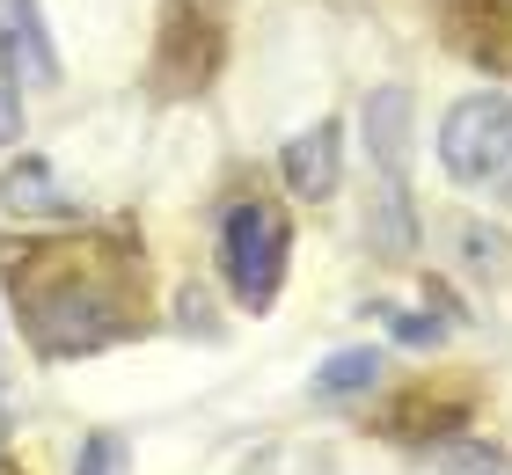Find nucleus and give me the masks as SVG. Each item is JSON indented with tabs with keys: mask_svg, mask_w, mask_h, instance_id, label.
<instances>
[{
	"mask_svg": "<svg viewBox=\"0 0 512 475\" xmlns=\"http://www.w3.org/2000/svg\"><path fill=\"white\" fill-rule=\"evenodd\" d=\"M439 169L461 190H498L512 176V95L469 88L439 117Z\"/></svg>",
	"mask_w": 512,
	"mask_h": 475,
	"instance_id": "4",
	"label": "nucleus"
},
{
	"mask_svg": "<svg viewBox=\"0 0 512 475\" xmlns=\"http://www.w3.org/2000/svg\"><path fill=\"white\" fill-rule=\"evenodd\" d=\"M278 183H286V198H300V205L337 198V183H344V125L337 117H315L308 132H293L286 147H278Z\"/></svg>",
	"mask_w": 512,
	"mask_h": 475,
	"instance_id": "8",
	"label": "nucleus"
},
{
	"mask_svg": "<svg viewBox=\"0 0 512 475\" xmlns=\"http://www.w3.org/2000/svg\"><path fill=\"white\" fill-rule=\"evenodd\" d=\"M0 74L22 95L30 88H59V37L44 22V0H0Z\"/></svg>",
	"mask_w": 512,
	"mask_h": 475,
	"instance_id": "7",
	"label": "nucleus"
},
{
	"mask_svg": "<svg viewBox=\"0 0 512 475\" xmlns=\"http://www.w3.org/2000/svg\"><path fill=\"white\" fill-rule=\"evenodd\" d=\"M439 475H498V446H454L447 461H432Z\"/></svg>",
	"mask_w": 512,
	"mask_h": 475,
	"instance_id": "15",
	"label": "nucleus"
},
{
	"mask_svg": "<svg viewBox=\"0 0 512 475\" xmlns=\"http://www.w3.org/2000/svg\"><path fill=\"white\" fill-rule=\"evenodd\" d=\"M381 380V344H344L315 366V395L322 402H352V395H374Z\"/></svg>",
	"mask_w": 512,
	"mask_h": 475,
	"instance_id": "11",
	"label": "nucleus"
},
{
	"mask_svg": "<svg viewBox=\"0 0 512 475\" xmlns=\"http://www.w3.org/2000/svg\"><path fill=\"white\" fill-rule=\"evenodd\" d=\"M74 475H125V439L118 432H88L81 454H74Z\"/></svg>",
	"mask_w": 512,
	"mask_h": 475,
	"instance_id": "14",
	"label": "nucleus"
},
{
	"mask_svg": "<svg viewBox=\"0 0 512 475\" xmlns=\"http://www.w3.org/2000/svg\"><path fill=\"white\" fill-rule=\"evenodd\" d=\"M227 66V8L220 0H161L154 52H147V95L154 103H191Z\"/></svg>",
	"mask_w": 512,
	"mask_h": 475,
	"instance_id": "3",
	"label": "nucleus"
},
{
	"mask_svg": "<svg viewBox=\"0 0 512 475\" xmlns=\"http://www.w3.org/2000/svg\"><path fill=\"white\" fill-rule=\"evenodd\" d=\"M469 417H476V380L469 373H439V380H410V388L395 402H381L366 424H374L388 446H447Z\"/></svg>",
	"mask_w": 512,
	"mask_h": 475,
	"instance_id": "5",
	"label": "nucleus"
},
{
	"mask_svg": "<svg viewBox=\"0 0 512 475\" xmlns=\"http://www.w3.org/2000/svg\"><path fill=\"white\" fill-rule=\"evenodd\" d=\"M359 139H366V169L374 190H410V147H417V95L403 81H381L359 103Z\"/></svg>",
	"mask_w": 512,
	"mask_h": 475,
	"instance_id": "6",
	"label": "nucleus"
},
{
	"mask_svg": "<svg viewBox=\"0 0 512 475\" xmlns=\"http://www.w3.org/2000/svg\"><path fill=\"white\" fill-rule=\"evenodd\" d=\"M15 329L37 359H96L154 329L147 242L132 227H59L0 242Z\"/></svg>",
	"mask_w": 512,
	"mask_h": 475,
	"instance_id": "1",
	"label": "nucleus"
},
{
	"mask_svg": "<svg viewBox=\"0 0 512 475\" xmlns=\"http://www.w3.org/2000/svg\"><path fill=\"white\" fill-rule=\"evenodd\" d=\"M22 125H30V110H22V88H15L8 74H0V147H15Z\"/></svg>",
	"mask_w": 512,
	"mask_h": 475,
	"instance_id": "16",
	"label": "nucleus"
},
{
	"mask_svg": "<svg viewBox=\"0 0 512 475\" xmlns=\"http://www.w3.org/2000/svg\"><path fill=\"white\" fill-rule=\"evenodd\" d=\"M293 271V212L278 198H235L220 212V278L242 315H271Z\"/></svg>",
	"mask_w": 512,
	"mask_h": 475,
	"instance_id": "2",
	"label": "nucleus"
},
{
	"mask_svg": "<svg viewBox=\"0 0 512 475\" xmlns=\"http://www.w3.org/2000/svg\"><path fill=\"white\" fill-rule=\"evenodd\" d=\"M432 15L469 66L512 74V0H432Z\"/></svg>",
	"mask_w": 512,
	"mask_h": 475,
	"instance_id": "9",
	"label": "nucleus"
},
{
	"mask_svg": "<svg viewBox=\"0 0 512 475\" xmlns=\"http://www.w3.org/2000/svg\"><path fill=\"white\" fill-rule=\"evenodd\" d=\"M388 337H395V344H410V351H432V344H447V315H439V307L388 315Z\"/></svg>",
	"mask_w": 512,
	"mask_h": 475,
	"instance_id": "13",
	"label": "nucleus"
},
{
	"mask_svg": "<svg viewBox=\"0 0 512 475\" xmlns=\"http://www.w3.org/2000/svg\"><path fill=\"white\" fill-rule=\"evenodd\" d=\"M0 205H8L15 220H74V198L59 190L44 154H15L8 169H0Z\"/></svg>",
	"mask_w": 512,
	"mask_h": 475,
	"instance_id": "10",
	"label": "nucleus"
},
{
	"mask_svg": "<svg viewBox=\"0 0 512 475\" xmlns=\"http://www.w3.org/2000/svg\"><path fill=\"white\" fill-rule=\"evenodd\" d=\"M8 432H15V417H8V395H0V461H8Z\"/></svg>",
	"mask_w": 512,
	"mask_h": 475,
	"instance_id": "17",
	"label": "nucleus"
},
{
	"mask_svg": "<svg viewBox=\"0 0 512 475\" xmlns=\"http://www.w3.org/2000/svg\"><path fill=\"white\" fill-rule=\"evenodd\" d=\"M454 242H461V256L476 264V278H505L512 271V242L498 227H483V220H454Z\"/></svg>",
	"mask_w": 512,
	"mask_h": 475,
	"instance_id": "12",
	"label": "nucleus"
}]
</instances>
